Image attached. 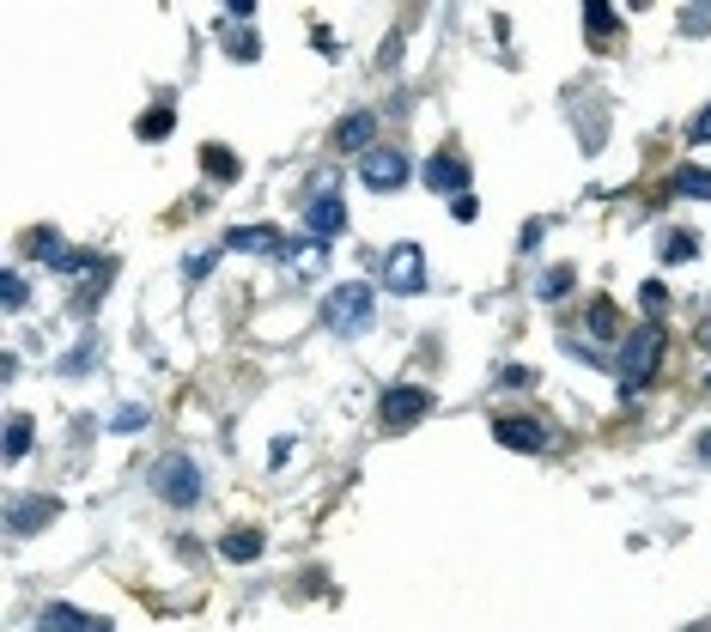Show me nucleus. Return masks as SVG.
Here are the masks:
<instances>
[{
    "mask_svg": "<svg viewBox=\"0 0 711 632\" xmlns=\"http://www.w3.org/2000/svg\"><path fill=\"white\" fill-rule=\"evenodd\" d=\"M663 347H669V335H663V323H639L626 341H620V353H614V371H620V389L626 395H639L651 377H657V365H663Z\"/></svg>",
    "mask_w": 711,
    "mask_h": 632,
    "instance_id": "1",
    "label": "nucleus"
},
{
    "mask_svg": "<svg viewBox=\"0 0 711 632\" xmlns=\"http://www.w3.org/2000/svg\"><path fill=\"white\" fill-rule=\"evenodd\" d=\"M323 323H329V335H365V329L377 323V292L359 286V280L335 286V292L323 298Z\"/></svg>",
    "mask_w": 711,
    "mask_h": 632,
    "instance_id": "2",
    "label": "nucleus"
},
{
    "mask_svg": "<svg viewBox=\"0 0 711 632\" xmlns=\"http://www.w3.org/2000/svg\"><path fill=\"white\" fill-rule=\"evenodd\" d=\"M152 487H158V499H165V505H177V511H189L195 499H201V462H189V456H165V462H158L152 468Z\"/></svg>",
    "mask_w": 711,
    "mask_h": 632,
    "instance_id": "3",
    "label": "nucleus"
},
{
    "mask_svg": "<svg viewBox=\"0 0 711 632\" xmlns=\"http://www.w3.org/2000/svg\"><path fill=\"white\" fill-rule=\"evenodd\" d=\"M383 286H389L395 298H420V292H426V250H420V244H395V250L383 256Z\"/></svg>",
    "mask_w": 711,
    "mask_h": 632,
    "instance_id": "4",
    "label": "nucleus"
},
{
    "mask_svg": "<svg viewBox=\"0 0 711 632\" xmlns=\"http://www.w3.org/2000/svg\"><path fill=\"white\" fill-rule=\"evenodd\" d=\"M420 414H432V389H420V383H395V389H383V402H377V420H383L389 432L414 426Z\"/></svg>",
    "mask_w": 711,
    "mask_h": 632,
    "instance_id": "5",
    "label": "nucleus"
},
{
    "mask_svg": "<svg viewBox=\"0 0 711 632\" xmlns=\"http://www.w3.org/2000/svg\"><path fill=\"white\" fill-rule=\"evenodd\" d=\"M359 177H365V189H371V195H395V189H402L414 171H408V158L395 152V146H377V152H365V171H359Z\"/></svg>",
    "mask_w": 711,
    "mask_h": 632,
    "instance_id": "6",
    "label": "nucleus"
},
{
    "mask_svg": "<svg viewBox=\"0 0 711 632\" xmlns=\"http://www.w3.org/2000/svg\"><path fill=\"white\" fill-rule=\"evenodd\" d=\"M304 225H310L316 244L341 237V231H347V201H341V189H323V195H316V201H310V213H304Z\"/></svg>",
    "mask_w": 711,
    "mask_h": 632,
    "instance_id": "7",
    "label": "nucleus"
},
{
    "mask_svg": "<svg viewBox=\"0 0 711 632\" xmlns=\"http://www.w3.org/2000/svg\"><path fill=\"white\" fill-rule=\"evenodd\" d=\"M420 183L456 201V195H468V165H462L456 152H438V158H426V171H420Z\"/></svg>",
    "mask_w": 711,
    "mask_h": 632,
    "instance_id": "8",
    "label": "nucleus"
},
{
    "mask_svg": "<svg viewBox=\"0 0 711 632\" xmlns=\"http://www.w3.org/2000/svg\"><path fill=\"white\" fill-rule=\"evenodd\" d=\"M493 438H499L505 450H523V456H535V450L547 444L541 420H523V414H505V420H493Z\"/></svg>",
    "mask_w": 711,
    "mask_h": 632,
    "instance_id": "9",
    "label": "nucleus"
},
{
    "mask_svg": "<svg viewBox=\"0 0 711 632\" xmlns=\"http://www.w3.org/2000/svg\"><path fill=\"white\" fill-rule=\"evenodd\" d=\"M55 511H61V505H55L49 493H31V499H13V517H7V529H13V535H31V529H49V523H55Z\"/></svg>",
    "mask_w": 711,
    "mask_h": 632,
    "instance_id": "10",
    "label": "nucleus"
},
{
    "mask_svg": "<svg viewBox=\"0 0 711 632\" xmlns=\"http://www.w3.org/2000/svg\"><path fill=\"white\" fill-rule=\"evenodd\" d=\"M335 152H377V116L371 110H353L335 128Z\"/></svg>",
    "mask_w": 711,
    "mask_h": 632,
    "instance_id": "11",
    "label": "nucleus"
},
{
    "mask_svg": "<svg viewBox=\"0 0 711 632\" xmlns=\"http://www.w3.org/2000/svg\"><path fill=\"white\" fill-rule=\"evenodd\" d=\"M225 250H237V256H268V250H280V256H286V237H280L274 225H244V231L225 237Z\"/></svg>",
    "mask_w": 711,
    "mask_h": 632,
    "instance_id": "12",
    "label": "nucleus"
},
{
    "mask_svg": "<svg viewBox=\"0 0 711 632\" xmlns=\"http://www.w3.org/2000/svg\"><path fill=\"white\" fill-rule=\"evenodd\" d=\"M25 250H31V256H43V262H55L61 274H79V268H86V262H79V256H67V244H61V231H49V225H37V231L25 237Z\"/></svg>",
    "mask_w": 711,
    "mask_h": 632,
    "instance_id": "13",
    "label": "nucleus"
},
{
    "mask_svg": "<svg viewBox=\"0 0 711 632\" xmlns=\"http://www.w3.org/2000/svg\"><path fill=\"white\" fill-rule=\"evenodd\" d=\"M98 620L92 614H79V608H67V602H49L43 614H37V632H92Z\"/></svg>",
    "mask_w": 711,
    "mask_h": 632,
    "instance_id": "14",
    "label": "nucleus"
},
{
    "mask_svg": "<svg viewBox=\"0 0 711 632\" xmlns=\"http://www.w3.org/2000/svg\"><path fill=\"white\" fill-rule=\"evenodd\" d=\"M262 547H268V541H262V529H231V535L219 541V553H225L231 566H250V560H262Z\"/></svg>",
    "mask_w": 711,
    "mask_h": 632,
    "instance_id": "15",
    "label": "nucleus"
},
{
    "mask_svg": "<svg viewBox=\"0 0 711 632\" xmlns=\"http://www.w3.org/2000/svg\"><path fill=\"white\" fill-rule=\"evenodd\" d=\"M584 329H590L596 341H614V335H620V310H614V298H596V304H590Z\"/></svg>",
    "mask_w": 711,
    "mask_h": 632,
    "instance_id": "16",
    "label": "nucleus"
},
{
    "mask_svg": "<svg viewBox=\"0 0 711 632\" xmlns=\"http://www.w3.org/2000/svg\"><path fill=\"white\" fill-rule=\"evenodd\" d=\"M201 165H207V177H213V183H231V177H237V152L213 140V146H201Z\"/></svg>",
    "mask_w": 711,
    "mask_h": 632,
    "instance_id": "17",
    "label": "nucleus"
},
{
    "mask_svg": "<svg viewBox=\"0 0 711 632\" xmlns=\"http://www.w3.org/2000/svg\"><path fill=\"white\" fill-rule=\"evenodd\" d=\"M675 195H681V201H711V171H705V165H681Z\"/></svg>",
    "mask_w": 711,
    "mask_h": 632,
    "instance_id": "18",
    "label": "nucleus"
},
{
    "mask_svg": "<svg viewBox=\"0 0 711 632\" xmlns=\"http://www.w3.org/2000/svg\"><path fill=\"white\" fill-rule=\"evenodd\" d=\"M0 450H7V462H25V450H31V414H13L7 420V444H0Z\"/></svg>",
    "mask_w": 711,
    "mask_h": 632,
    "instance_id": "19",
    "label": "nucleus"
},
{
    "mask_svg": "<svg viewBox=\"0 0 711 632\" xmlns=\"http://www.w3.org/2000/svg\"><path fill=\"white\" fill-rule=\"evenodd\" d=\"M171 128H177V116H171V104H158V110H146V116L134 122V134H140V140H165Z\"/></svg>",
    "mask_w": 711,
    "mask_h": 632,
    "instance_id": "20",
    "label": "nucleus"
},
{
    "mask_svg": "<svg viewBox=\"0 0 711 632\" xmlns=\"http://www.w3.org/2000/svg\"><path fill=\"white\" fill-rule=\"evenodd\" d=\"M316 268H323V244L310 237V244H298V250H292V274H298V280H310Z\"/></svg>",
    "mask_w": 711,
    "mask_h": 632,
    "instance_id": "21",
    "label": "nucleus"
},
{
    "mask_svg": "<svg viewBox=\"0 0 711 632\" xmlns=\"http://www.w3.org/2000/svg\"><path fill=\"white\" fill-rule=\"evenodd\" d=\"M566 292H572V268H547L535 280V298H566Z\"/></svg>",
    "mask_w": 711,
    "mask_h": 632,
    "instance_id": "22",
    "label": "nucleus"
},
{
    "mask_svg": "<svg viewBox=\"0 0 711 632\" xmlns=\"http://www.w3.org/2000/svg\"><path fill=\"white\" fill-rule=\"evenodd\" d=\"M584 25H590V37H608V31L620 25V13H614V7H602V0H590V7H584Z\"/></svg>",
    "mask_w": 711,
    "mask_h": 632,
    "instance_id": "23",
    "label": "nucleus"
},
{
    "mask_svg": "<svg viewBox=\"0 0 711 632\" xmlns=\"http://www.w3.org/2000/svg\"><path fill=\"white\" fill-rule=\"evenodd\" d=\"M225 55H237V61H256V55H262L256 31H225Z\"/></svg>",
    "mask_w": 711,
    "mask_h": 632,
    "instance_id": "24",
    "label": "nucleus"
},
{
    "mask_svg": "<svg viewBox=\"0 0 711 632\" xmlns=\"http://www.w3.org/2000/svg\"><path fill=\"white\" fill-rule=\"evenodd\" d=\"M0 304H7V310H25V274H0Z\"/></svg>",
    "mask_w": 711,
    "mask_h": 632,
    "instance_id": "25",
    "label": "nucleus"
},
{
    "mask_svg": "<svg viewBox=\"0 0 711 632\" xmlns=\"http://www.w3.org/2000/svg\"><path fill=\"white\" fill-rule=\"evenodd\" d=\"M693 250H699V244H693V237H687V231H675V237H669V244H663V256H669V262H687Z\"/></svg>",
    "mask_w": 711,
    "mask_h": 632,
    "instance_id": "26",
    "label": "nucleus"
},
{
    "mask_svg": "<svg viewBox=\"0 0 711 632\" xmlns=\"http://www.w3.org/2000/svg\"><path fill=\"white\" fill-rule=\"evenodd\" d=\"M639 304H645V310H663V304H669L663 280H645V286H639Z\"/></svg>",
    "mask_w": 711,
    "mask_h": 632,
    "instance_id": "27",
    "label": "nucleus"
},
{
    "mask_svg": "<svg viewBox=\"0 0 711 632\" xmlns=\"http://www.w3.org/2000/svg\"><path fill=\"white\" fill-rule=\"evenodd\" d=\"M110 426H116V432H140V426H146V408H116Z\"/></svg>",
    "mask_w": 711,
    "mask_h": 632,
    "instance_id": "28",
    "label": "nucleus"
},
{
    "mask_svg": "<svg viewBox=\"0 0 711 632\" xmlns=\"http://www.w3.org/2000/svg\"><path fill=\"white\" fill-rule=\"evenodd\" d=\"M207 268H213V256H195V262L183 268V280H189V286H201V280H207Z\"/></svg>",
    "mask_w": 711,
    "mask_h": 632,
    "instance_id": "29",
    "label": "nucleus"
},
{
    "mask_svg": "<svg viewBox=\"0 0 711 632\" xmlns=\"http://www.w3.org/2000/svg\"><path fill=\"white\" fill-rule=\"evenodd\" d=\"M450 213H456V219L468 225V219H474V195H456V201H450Z\"/></svg>",
    "mask_w": 711,
    "mask_h": 632,
    "instance_id": "30",
    "label": "nucleus"
},
{
    "mask_svg": "<svg viewBox=\"0 0 711 632\" xmlns=\"http://www.w3.org/2000/svg\"><path fill=\"white\" fill-rule=\"evenodd\" d=\"M687 134H693V140H711V104H705V110H699V122H693V128H687Z\"/></svg>",
    "mask_w": 711,
    "mask_h": 632,
    "instance_id": "31",
    "label": "nucleus"
},
{
    "mask_svg": "<svg viewBox=\"0 0 711 632\" xmlns=\"http://www.w3.org/2000/svg\"><path fill=\"white\" fill-rule=\"evenodd\" d=\"M699 456H711V432H705V438H699Z\"/></svg>",
    "mask_w": 711,
    "mask_h": 632,
    "instance_id": "32",
    "label": "nucleus"
},
{
    "mask_svg": "<svg viewBox=\"0 0 711 632\" xmlns=\"http://www.w3.org/2000/svg\"><path fill=\"white\" fill-rule=\"evenodd\" d=\"M699 341H705V347H711V323H705V329H699Z\"/></svg>",
    "mask_w": 711,
    "mask_h": 632,
    "instance_id": "33",
    "label": "nucleus"
},
{
    "mask_svg": "<svg viewBox=\"0 0 711 632\" xmlns=\"http://www.w3.org/2000/svg\"><path fill=\"white\" fill-rule=\"evenodd\" d=\"M687 632H711V626H687Z\"/></svg>",
    "mask_w": 711,
    "mask_h": 632,
    "instance_id": "34",
    "label": "nucleus"
}]
</instances>
